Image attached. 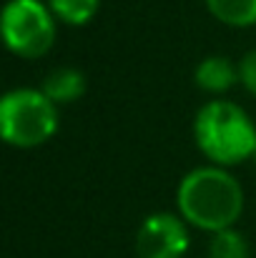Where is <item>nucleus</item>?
Listing matches in <instances>:
<instances>
[{
  "label": "nucleus",
  "mask_w": 256,
  "mask_h": 258,
  "mask_svg": "<svg viewBox=\"0 0 256 258\" xmlns=\"http://www.w3.org/2000/svg\"><path fill=\"white\" fill-rule=\"evenodd\" d=\"M239 78H241L244 88L251 95H256V50H249L241 58V63H239Z\"/></svg>",
  "instance_id": "9b49d317"
},
{
  "label": "nucleus",
  "mask_w": 256,
  "mask_h": 258,
  "mask_svg": "<svg viewBox=\"0 0 256 258\" xmlns=\"http://www.w3.org/2000/svg\"><path fill=\"white\" fill-rule=\"evenodd\" d=\"M209 13L231 28L256 25V0H206Z\"/></svg>",
  "instance_id": "6e6552de"
},
{
  "label": "nucleus",
  "mask_w": 256,
  "mask_h": 258,
  "mask_svg": "<svg viewBox=\"0 0 256 258\" xmlns=\"http://www.w3.org/2000/svg\"><path fill=\"white\" fill-rule=\"evenodd\" d=\"M100 0H48V8L56 18L68 25H85L98 13Z\"/></svg>",
  "instance_id": "1a4fd4ad"
},
{
  "label": "nucleus",
  "mask_w": 256,
  "mask_h": 258,
  "mask_svg": "<svg viewBox=\"0 0 256 258\" xmlns=\"http://www.w3.org/2000/svg\"><path fill=\"white\" fill-rule=\"evenodd\" d=\"M196 86L206 93H224L239 81V68L224 55H211L196 66Z\"/></svg>",
  "instance_id": "423d86ee"
},
{
  "label": "nucleus",
  "mask_w": 256,
  "mask_h": 258,
  "mask_svg": "<svg viewBox=\"0 0 256 258\" xmlns=\"http://www.w3.org/2000/svg\"><path fill=\"white\" fill-rule=\"evenodd\" d=\"M3 40L20 58H40L56 40V15L40 0H10L3 10Z\"/></svg>",
  "instance_id": "20e7f679"
},
{
  "label": "nucleus",
  "mask_w": 256,
  "mask_h": 258,
  "mask_svg": "<svg viewBox=\"0 0 256 258\" xmlns=\"http://www.w3.org/2000/svg\"><path fill=\"white\" fill-rule=\"evenodd\" d=\"M58 128L56 103L33 88H18L0 100V133L15 148H35L53 138Z\"/></svg>",
  "instance_id": "7ed1b4c3"
},
{
  "label": "nucleus",
  "mask_w": 256,
  "mask_h": 258,
  "mask_svg": "<svg viewBox=\"0 0 256 258\" xmlns=\"http://www.w3.org/2000/svg\"><path fill=\"white\" fill-rule=\"evenodd\" d=\"M209 258H249V243L234 228L219 231L209 243Z\"/></svg>",
  "instance_id": "9d476101"
},
{
  "label": "nucleus",
  "mask_w": 256,
  "mask_h": 258,
  "mask_svg": "<svg viewBox=\"0 0 256 258\" xmlns=\"http://www.w3.org/2000/svg\"><path fill=\"white\" fill-rule=\"evenodd\" d=\"M193 138L198 151L219 166H236L256 156V125L231 100L206 103L196 113Z\"/></svg>",
  "instance_id": "f03ea898"
},
{
  "label": "nucleus",
  "mask_w": 256,
  "mask_h": 258,
  "mask_svg": "<svg viewBox=\"0 0 256 258\" xmlns=\"http://www.w3.org/2000/svg\"><path fill=\"white\" fill-rule=\"evenodd\" d=\"M188 251L186 223L173 213L148 216L136 236L138 258H183Z\"/></svg>",
  "instance_id": "39448f33"
},
{
  "label": "nucleus",
  "mask_w": 256,
  "mask_h": 258,
  "mask_svg": "<svg viewBox=\"0 0 256 258\" xmlns=\"http://www.w3.org/2000/svg\"><path fill=\"white\" fill-rule=\"evenodd\" d=\"M176 206L186 223L219 233L239 221L244 211V190L221 166H203L183 175L176 190Z\"/></svg>",
  "instance_id": "f257e3e1"
},
{
  "label": "nucleus",
  "mask_w": 256,
  "mask_h": 258,
  "mask_svg": "<svg viewBox=\"0 0 256 258\" xmlns=\"http://www.w3.org/2000/svg\"><path fill=\"white\" fill-rule=\"evenodd\" d=\"M43 93L56 103H73L85 93V76L76 68H56L45 76L43 81Z\"/></svg>",
  "instance_id": "0eeeda50"
}]
</instances>
